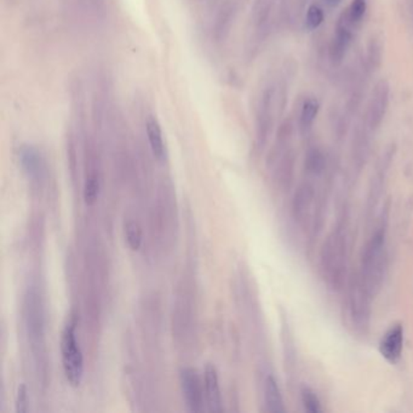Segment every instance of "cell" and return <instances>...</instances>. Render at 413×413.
Instances as JSON below:
<instances>
[{
  "label": "cell",
  "mask_w": 413,
  "mask_h": 413,
  "mask_svg": "<svg viewBox=\"0 0 413 413\" xmlns=\"http://www.w3.org/2000/svg\"><path fill=\"white\" fill-rule=\"evenodd\" d=\"M348 267L347 236L341 229L333 231L324 243L320 253L321 277L333 290H339L346 281Z\"/></svg>",
  "instance_id": "6da1fadb"
},
{
  "label": "cell",
  "mask_w": 413,
  "mask_h": 413,
  "mask_svg": "<svg viewBox=\"0 0 413 413\" xmlns=\"http://www.w3.org/2000/svg\"><path fill=\"white\" fill-rule=\"evenodd\" d=\"M387 268V250H385V233L383 228L378 229L368 240L363 249L361 266L358 275L373 295L383 283Z\"/></svg>",
  "instance_id": "7a4b0ae2"
},
{
  "label": "cell",
  "mask_w": 413,
  "mask_h": 413,
  "mask_svg": "<svg viewBox=\"0 0 413 413\" xmlns=\"http://www.w3.org/2000/svg\"><path fill=\"white\" fill-rule=\"evenodd\" d=\"M76 318H72L64 325L59 341L64 377L73 388H78L84 378V355L76 339Z\"/></svg>",
  "instance_id": "3957f363"
},
{
  "label": "cell",
  "mask_w": 413,
  "mask_h": 413,
  "mask_svg": "<svg viewBox=\"0 0 413 413\" xmlns=\"http://www.w3.org/2000/svg\"><path fill=\"white\" fill-rule=\"evenodd\" d=\"M375 295L360 279L358 273L350 280L349 312L351 322L358 331L365 332L371 318L372 298Z\"/></svg>",
  "instance_id": "277c9868"
},
{
  "label": "cell",
  "mask_w": 413,
  "mask_h": 413,
  "mask_svg": "<svg viewBox=\"0 0 413 413\" xmlns=\"http://www.w3.org/2000/svg\"><path fill=\"white\" fill-rule=\"evenodd\" d=\"M25 322L33 347L42 346L44 309L42 298L35 289H30L25 298Z\"/></svg>",
  "instance_id": "5b68a950"
},
{
  "label": "cell",
  "mask_w": 413,
  "mask_h": 413,
  "mask_svg": "<svg viewBox=\"0 0 413 413\" xmlns=\"http://www.w3.org/2000/svg\"><path fill=\"white\" fill-rule=\"evenodd\" d=\"M182 394L190 412H202L204 409V390L198 372L192 367H183L180 371Z\"/></svg>",
  "instance_id": "8992f818"
},
{
  "label": "cell",
  "mask_w": 413,
  "mask_h": 413,
  "mask_svg": "<svg viewBox=\"0 0 413 413\" xmlns=\"http://www.w3.org/2000/svg\"><path fill=\"white\" fill-rule=\"evenodd\" d=\"M18 161L25 176L32 182H42L45 178L47 168L42 153L37 148L25 144L18 149Z\"/></svg>",
  "instance_id": "52a82bcc"
},
{
  "label": "cell",
  "mask_w": 413,
  "mask_h": 413,
  "mask_svg": "<svg viewBox=\"0 0 413 413\" xmlns=\"http://www.w3.org/2000/svg\"><path fill=\"white\" fill-rule=\"evenodd\" d=\"M293 215L302 226L313 223L315 216V197L310 186H302L293 199Z\"/></svg>",
  "instance_id": "ba28073f"
},
{
  "label": "cell",
  "mask_w": 413,
  "mask_h": 413,
  "mask_svg": "<svg viewBox=\"0 0 413 413\" xmlns=\"http://www.w3.org/2000/svg\"><path fill=\"white\" fill-rule=\"evenodd\" d=\"M404 348V327L397 325L384 335L380 344V351L387 361L397 363L400 360Z\"/></svg>",
  "instance_id": "9c48e42d"
},
{
  "label": "cell",
  "mask_w": 413,
  "mask_h": 413,
  "mask_svg": "<svg viewBox=\"0 0 413 413\" xmlns=\"http://www.w3.org/2000/svg\"><path fill=\"white\" fill-rule=\"evenodd\" d=\"M204 387L209 409L212 412L222 411V394L219 388V372L212 363H207L204 372Z\"/></svg>",
  "instance_id": "30bf717a"
},
{
  "label": "cell",
  "mask_w": 413,
  "mask_h": 413,
  "mask_svg": "<svg viewBox=\"0 0 413 413\" xmlns=\"http://www.w3.org/2000/svg\"><path fill=\"white\" fill-rule=\"evenodd\" d=\"M389 88L385 81H380L376 86L368 108V122L371 127H378L383 120L384 114L388 107Z\"/></svg>",
  "instance_id": "8fae6325"
},
{
  "label": "cell",
  "mask_w": 413,
  "mask_h": 413,
  "mask_svg": "<svg viewBox=\"0 0 413 413\" xmlns=\"http://www.w3.org/2000/svg\"><path fill=\"white\" fill-rule=\"evenodd\" d=\"M351 28L353 25L347 21L344 15H342L337 30H336V35L333 37L331 47H330V56L333 62H341L346 55L347 49L349 47L350 42H351Z\"/></svg>",
  "instance_id": "7c38bea8"
},
{
  "label": "cell",
  "mask_w": 413,
  "mask_h": 413,
  "mask_svg": "<svg viewBox=\"0 0 413 413\" xmlns=\"http://www.w3.org/2000/svg\"><path fill=\"white\" fill-rule=\"evenodd\" d=\"M148 142L156 161H164L166 158V147H165L164 136L161 124L154 117H149L146 122Z\"/></svg>",
  "instance_id": "4fadbf2b"
},
{
  "label": "cell",
  "mask_w": 413,
  "mask_h": 413,
  "mask_svg": "<svg viewBox=\"0 0 413 413\" xmlns=\"http://www.w3.org/2000/svg\"><path fill=\"white\" fill-rule=\"evenodd\" d=\"M264 401H266L267 409L269 412L279 413L285 411L283 395L274 376H268L264 382Z\"/></svg>",
  "instance_id": "5bb4252c"
},
{
  "label": "cell",
  "mask_w": 413,
  "mask_h": 413,
  "mask_svg": "<svg viewBox=\"0 0 413 413\" xmlns=\"http://www.w3.org/2000/svg\"><path fill=\"white\" fill-rule=\"evenodd\" d=\"M101 190V181L98 173H90L88 178L85 180L84 190H83V198L86 205H93L98 202V195Z\"/></svg>",
  "instance_id": "9a60e30c"
},
{
  "label": "cell",
  "mask_w": 413,
  "mask_h": 413,
  "mask_svg": "<svg viewBox=\"0 0 413 413\" xmlns=\"http://www.w3.org/2000/svg\"><path fill=\"white\" fill-rule=\"evenodd\" d=\"M124 232H125V239H127V245L132 251H139L144 243V235H142V229L139 227V224L135 221H127L124 227Z\"/></svg>",
  "instance_id": "2e32d148"
},
{
  "label": "cell",
  "mask_w": 413,
  "mask_h": 413,
  "mask_svg": "<svg viewBox=\"0 0 413 413\" xmlns=\"http://www.w3.org/2000/svg\"><path fill=\"white\" fill-rule=\"evenodd\" d=\"M319 112V103L315 100H308L304 102L301 112V127L302 130L308 131L315 122L316 115Z\"/></svg>",
  "instance_id": "e0dca14e"
},
{
  "label": "cell",
  "mask_w": 413,
  "mask_h": 413,
  "mask_svg": "<svg viewBox=\"0 0 413 413\" xmlns=\"http://www.w3.org/2000/svg\"><path fill=\"white\" fill-rule=\"evenodd\" d=\"M366 10V0H353L349 8L347 10V13H343V15L346 17L347 21L349 22L353 27H355V25H358L360 22L363 21Z\"/></svg>",
  "instance_id": "ac0fdd59"
},
{
  "label": "cell",
  "mask_w": 413,
  "mask_h": 413,
  "mask_svg": "<svg viewBox=\"0 0 413 413\" xmlns=\"http://www.w3.org/2000/svg\"><path fill=\"white\" fill-rule=\"evenodd\" d=\"M324 11H322V8L320 6H318V5L309 6L307 16H306V27L309 30L319 28L322 25V22H324Z\"/></svg>",
  "instance_id": "d6986e66"
},
{
  "label": "cell",
  "mask_w": 413,
  "mask_h": 413,
  "mask_svg": "<svg viewBox=\"0 0 413 413\" xmlns=\"http://www.w3.org/2000/svg\"><path fill=\"white\" fill-rule=\"evenodd\" d=\"M302 402H303L304 409L309 413H319L322 411L321 409L320 400L316 397L315 392L312 389L304 388L302 390Z\"/></svg>",
  "instance_id": "ffe728a7"
},
{
  "label": "cell",
  "mask_w": 413,
  "mask_h": 413,
  "mask_svg": "<svg viewBox=\"0 0 413 413\" xmlns=\"http://www.w3.org/2000/svg\"><path fill=\"white\" fill-rule=\"evenodd\" d=\"M16 412L25 413L28 409V390L25 384H20V387L17 388L16 395Z\"/></svg>",
  "instance_id": "44dd1931"
},
{
  "label": "cell",
  "mask_w": 413,
  "mask_h": 413,
  "mask_svg": "<svg viewBox=\"0 0 413 413\" xmlns=\"http://www.w3.org/2000/svg\"><path fill=\"white\" fill-rule=\"evenodd\" d=\"M325 1H326V4L329 5V6H337L341 0H325Z\"/></svg>",
  "instance_id": "7402d4cb"
}]
</instances>
